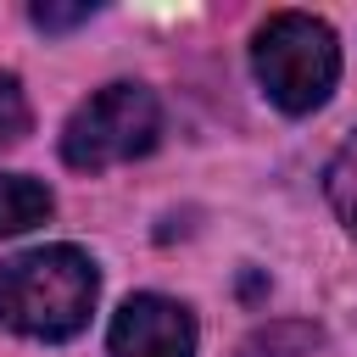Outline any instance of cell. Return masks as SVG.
<instances>
[{
    "label": "cell",
    "instance_id": "4",
    "mask_svg": "<svg viewBox=\"0 0 357 357\" xmlns=\"http://www.w3.org/2000/svg\"><path fill=\"white\" fill-rule=\"evenodd\" d=\"M195 318L173 296H128L106 329V357H195Z\"/></svg>",
    "mask_w": 357,
    "mask_h": 357
},
{
    "label": "cell",
    "instance_id": "8",
    "mask_svg": "<svg viewBox=\"0 0 357 357\" xmlns=\"http://www.w3.org/2000/svg\"><path fill=\"white\" fill-rule=\"evenodd\" d=\"M28 123H33V112H28L22 84H17L11 73H0V145H17V139L28 134Z\"/></svg>",
    "mask_w": 357,
    "mask_h": 357
},
{
    "label": "cell",
    "instance_id": "3",
    "mask_svg": "<svg viewBox=\"0 0 357 357\" xmlns=\"http://www.w3.org/2000/svg\"><path fill=\"white\" fill-rule=\"evenodd\" d=\"M162 139V100L145 84H106L95 89L61 128V162L78 173H106L156 151Z\"/></svg>",
    "mask_w": 357,
    "mask_h": 357
},
{
    "label": "cell",
    "instance_id": "6",
    "mask_svg": "<svg viewBox=\"0 0 357 357\" xmlns=\"http://www.w3.org/2000/svg\"><path fill=\"white\" fill-rule=\"evenodd\" d=\"M324 190H329L335 218L357 234V134H346V145L329 156V167H324Z\"/></svg>",
    "mask_w": 357,
    "mask_h": 357
},
{
    "label": "cell",
    "instance_id": "5",
    "mask_svg": "<svg viewBox=\"0 0 357 357\" xmlns=\"http://www.w3.org/2000/svg\"><path fill=\"white\" fill-rule=\"evenodd\" d=\"M50 206H56V195H50L39 178H28V173H0V234H22V229L45 223Z\"/></svg>",
    "mask_w": 357,
    "mask_h": 357
},
{
    "label": "cell",
    "instance_id": "9",
    "mask_svg": "<svg viewBox=\"0 0 357 357\" xmlns=\"http://www.w3.org/2000/svg\"><path fill=\"white\" fill-rule=\"evenodd\" d=\"M28 17H33V22L45 28V33H67V28L89 22V17H95V6H89V0H78V6H50V0H39V6L28 11Z\"/></svg>",
    "mask_w": 357,
    "mask_h": 357
},
{
    "label": "cell",
    "instance_id": "1",
    "mask_svg": "<svg viewBox=\"0 0 357 357\" xmlns=\"http://www.w3.org/2000/svg\"><path fill=\"white\" fill-rule=\"evenodd\" d=\"M100 296V273L78 245H33L0 262V324L28 340H73Z\"/></svg>",
    "mask_w": 357,
    "mask_h": 357
},
{
    "label": "cell",
    "instance_id": "7",
    "mask_svg": "<svg viewBox=\"0 0 357 357\" xmlns=\"http://www.w3.org/2000/svg\"><path fill=\"white\" fill-rule=\"evenodd\" d=\"M312 346H318L312 324H268L240 346V357H307Z\"/></svg>",
    "mask_w": 357,
    "mask_h": 357
},
{
    "label": "cell",
    "instance_id": "2",
    "mask_svg": "<svg viewBox=\"0 0 357 357\" xmlns=\"http://www.w3.org/2000/svg\"><path fill=\"white\" fill-rule=\"evenodd\" d=\"M251 73L279 112L307 117L340 84V39L312 11H273L251 33Z\"/></svg>",
    "mask_w": 357,
    "mask_h": 357
}]
</instances>
